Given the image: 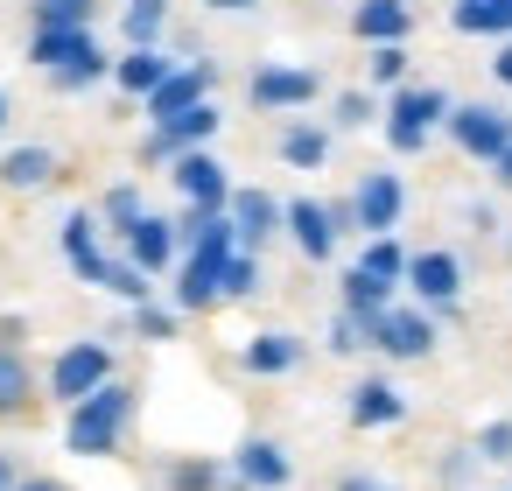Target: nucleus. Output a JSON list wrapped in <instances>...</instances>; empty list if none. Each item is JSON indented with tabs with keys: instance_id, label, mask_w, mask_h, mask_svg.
<instances>
[{
	"instance_id": "obj_1",
	"label": "nucleus",
	"mask_w": 512,
	"mask_h": 491,
	"mask_svg": "<svg viewBox=\"0 0 512 491\" xmlns=\"http://www.w3.org/2000/svg\"><path fill=\"white\" fill-rule=\"evenodd\" d=\"M134 414H141V386H134V379H106L92 400H78V407L64 414V449H71V456H92V463H99V456H120Z\"/></svg>"
},
{
	"instance_id": "obj_2",
	"label": "nucleus",
	"mask_w": 512,
	"mask_h": 491,
	"mask_svg": "<svg viewBox=\"0 0 512 491\" xmlns=\"http://www.w3.org/2000/svg\"><path fill=\"white\" fill-rule=\"evenodd\" d=\"M449 92L442 85H400L386 106H379V134H386V148L393 155H421L435 134H442V120H449Z\"/></svg>"
},
{
	"instance_id": "obj_3",
	"label": "nucleus",
	"mask_w": 512,
	"mask_h": 491,
	"mask_svg": "<svg viewBox=\"0 0 512 491\" xmlns=\"http://www.w3.org/2000/svg\"><path fill=\"white\" fill-rule=\"evenodd\" d=\"M106 379H120L113 344H106V337H71V344L50 358V372H43V400H57V407L71 414V407H78V400H92Z\"/></svg>"
},
{
	"instance_id": "obj_4",
	"label": "nucleus",
	"mask_w": 512,
	"mask_h": 491,
	"mask_svg": "<svg viewBox=\"0 0 512 491\" xmlns=\"http://www.w3.org/2000/svg\"><path fill=\"white\" fill-rule=\"evenodd\" d=\"M463 281H470L463 253L421 246V253H407V281L400 288H414V309H428V316H463Z\"/></svg>"
},
{
	"instance_id": "obj_5",
	"label": "nucleus",
	"mask_w": 512,
	"mask_h": 491,
	"mask_svg": "<svg viewBox=\"0 0 512 491\" xmlns=\"http://www.w3.org/2000/svg\"><path fill=\"white\" fill-rule=\"evenodd\" d=\"M442 134L456 141V155H470V162L491 169V162L512 148V113H505L498 99H456L449 120H442Z\"/></svg>"
},
{
	"instance_id": "obj_6",
	"label": "nucleus",
	"mask_w": 512,
	"mask_h": 491,
	"mask_svg": "<svg viewBox=\"0 0 512 491\" xmlns=\"http://www.w3.org/2000/svg\"><path fill=\"white\" fill-rule=\"evenodd\" d=\"M351 225H358V239H393L407 225V176L400 169H365L351 183Z\"/></svg>"
},
{
	"instance_id": "obj_7",
	"label": "nucleus",
	"mask_w": 512,
	"mask_h": 491,
	"mask_svg": "<svg viewBox=\"0 0 512 491\" xmlns=\"http://www.w3.org/2000/svg\"><path fill=\"white\" fill-rule=\"evenodd\" d=\"M316 99H323V78L309 64H253V78H246V106L253 113H288L295 120Z\"/></svg>"
},
{
	"instance_id": "obj_8",
	"label": "nucleus",
	"mask_w": 512,
	"mask_h": 491,
	"mask_svg": "<svg viewBox=\"0 0 512 491\" xmlns=\"http://www.w3.org/2000/svg\"><path fill=\"white\" fill-rule=\"evenodd\" d=\"M435 344H442L435 337V316L428 309H400V302L365 330V351H379L386 365H421V358H435Z\"/></svg>"
},
{
	"instance_id": "obj_9",
	"label": "nucleus",
	"mask_w": 512,
	"mask_h": 491,
	"mask_svg": "<svg viewBox=\"0 0 512 491\" xmlns=\"http://www.w3.org/2000/svg\"><path fill=\"white\" fill-rule=\"evenodd\" d=\"M218 127H225V113H218V99H204V106H190V113L162 120V127L141 141V162H148V169H169L176 155H190V148H211V141H218Z\"/></svg>"
},
{
	"instance_id": "obj_10",
	"label": "nucleus",
	"mask_w": 512,
	"mask_h": 491,
	"mask_svg": "<svg viewBox=\"0 0 512 491\" xmlns=\"http://www.w3.org/2000/svg\"><path fill=\"white\" fill-rule=\"evenodd\" d=\"M211 92H218V64H211V57L197 50L190 64H176V71H169V78H162V85H155V92L141 99V113H148V127H162V120H176V113L204 106Z\"/></svg>"
},
{
	"instance_id": "obj_11",
	"label": "nucleus",
	"mask_w": 512,
	"mask_h": 491,
	"mask_svg": "<svg viewBox=\"0 0 512 491\" xmlns=\"http://www.w3.org/2000/svg\"><path fill=\"white\" fill-rule=\"evenodd\" d=\"M169 183H176L183 211H225V204H232V169H225L211 148L176 155V162H169Z\"/></svg>"
},
{
	"instance_id": "obj_12",
	"label": "nucleus",
	"mask_w": 512,
	"mask_h": 491,
	"mask_svg": "<svg viewBox=\"0 0 512 491\" xmlns=\"http://www.w3.org/2000/svg\"><path fill=\"white\" fill-rule=\"evenodd\" d=\"M225 225H232V246H239V253H260V246L281 239V197L260 190V183H232Z\"/></svg>"
},
{
	"instance_id": "obj_13",
	"label": "nucleus",
	"mask_w": 512,
	"mask_h": 491,
	"mask_svg": "<svg viewBox=\"0 0 512 491\" xmlns=\"http://www.w3.org/2000/svg\"><path fill=\"white\" fill-rule=\"evenodd\" d=\"M57 253H64V267L85 281V288H99L106 281V225H99V211H64L57 218Z\"/></svg>"
},
{
	"instance_id": "obj_14",
	"label": "nucleus",
	"mask_w": 512,
	"mask_h": 491,
	"mask_svg": "<svg viewBox=\"0 0 512 491\" xmlns=\"http://www.w3.org/2000/svg\"><path fill=\"white\" fill-rule=\"evenodd\" d=\"M281 232L295 239V253H302L309 267H330L337 246H344L337 225H330V204H323V197H288V204H281Z\"/></svg>"
},
{
	"instance_id": "obj_15",
	"label": "nucleus",
	"mask_w": 512,
	"mask_h": 491,
	"mask_svg": "<svg viewBox=\"0 0 512 491\" xmlns=\"http://www.w3.org/2000/svg\"><path fill=\"white\" fill-rule=\"evenodd\" d=\"M120 260H134L148 281H162V274L183 260V246H176V218H162V211H141V218L120 232Z\"/></svg>"
},
{
	"instance_id": "obj_16",
	"label": "nucleus",
	"mask_w": 512,
	"mask_h": 491,
	"mask_svg": "<svg viewBox=\"0 0 512 491\" xmlns=\"http://www.w3.org/2000/svg\"><path fill=\"white\" fill-rule=\"evenodd\" d=\"M232 484H246V491H288L295 484V456L274 442V435H246L239 449H232V470H225Z\"/></svg>"
},
{
	"instance_id": "obj_17",
	"label": "nucleus",
	"mask_w": 512,
	"mask_h": 491,
	"mask_svg": "<svg viewBox=\"0 0 512 491\" xmlns=\"http://www.w3.org/2000/svg\"><path fill=\"white\" fill-rule=\"evenodd\" d=\"M302 358H309L302 330H253L239 344V372H253V379H288V372H302Z\"/></svg>"
},
{
	"instance_id": "obj_18",
	"label": "nucleus",
	"mask_w": 512,
	"mask_h": 491,
	"mask_svg": "<svg viewBox=\"0 0 512 491\" xmlns=\"http://www.w3.org/2000/svg\"><path fill=\"white\" fill-rule=\"evenodd\" d=\"M57 176H64V155L43 148V141H22V148L0 155V190H8V197H43Z\"/></svg>"
},
{
	"instance_id": "obj_19",
	"label": "nucleus",
	"mask_w": 512,
	"mask_h": 491,
	"mask_svg": "<svg viewBox=\"0 0 512 491\" xmlns=\"http://www.w3.org/2000/svg\"><path fill=\"white\" fill-rule=\"evenodd\" d=\"M351 36L365 50H393L414 36V0H358L351 8Z\"/></svg>"
},
{
	"instance_id": "obj_20",
	"label": "nucleus",
	"mask_w": 512,
	"mask_h": 491,
	"mask_svg": "<svg viewBox=\"0 0 512 491\" xmlns=\"http://www.w3.org/2000/svg\"><path fill=\"white\" fill-rule=\"evenodd\" d=\"M344 414H351V428H400V421H407V393H400L386 372H365V379L351 386Z\"/></svg>"
},
{
	"instance_id": "obj_21",
	"label": "nucleus",
	"mask_w": 512,
	"mask_h": 491,
	"mask_svg": "<svg viewBox=\"0 0 512 491\" xmlns=\"http://www.w3.org/2000/svg\"><path fill=\"white\" fill-rule=\"evenodd\" d=\"M85 57H99V36H92V29H29V64H36L43 78L85 64Z\"/></svg>"
},
{
	"instance_id": "obj_22",
	"label": "nucleus",
	"mask_w": 512,
	"mask_h": 491,
	"mask_svg": "<svg viewBox=\"0 0 512 491\" xmlns=\"http://www.w3.org/2000/svg\"><path fill=\"white\" fill-rule=\"evenodd\" d=\"M274 155H281V169H295V176H316V169H330V127L323 120H288L281 127V141H274Z\"/></svg>"
},
{
	"instance_id": "obj_23",
	"label": "nucleus",
	"mask_w": 512,
	"mask_h": 491,
	"mask_svg": "<svg viewBox=\"0 0 512 491\" xmlns=\"http://www.w3.org/2000/svg\"><path fill=\"white\" fill-rule=\"evenodd\" d=\"M36 365H29V351H8L0 344V421H29L36 414Z\"/></svg>"
},
{
	"instance_id": "obj_24",
	"label": "nucleus",
	"mask_w": 512,
	"mask_h": 491,
	"mask_svg": "<svg viewBox=\"0 0 512 491\" xmlns=\"http://www.w3.org/2000/svg\"><path fill=\"white\" fill-rule=\"evenodd\" d=\"M393 295H400V288H386V281H372V274H358V267H344V281H337V309H344L358 330H372V323L393 309Z\"/></svg>"
},
{
	"instance_id": "obj_25",
	"label": "nucleus",
	"mask_w": 512,
	"mask_h": 491,
	"mask_svg": "<svg viewBox=\"0 0 512 491\" xmlns=\"http://www.w3.org/2000/svg\"><path fill=\"white\" fill-rule=\"evenodd\" d=\"M449 29L484 36V43H512V0H449Z\"/></svg>"
},
{
	"instance_id": "obj_26",
	"label": "nucleus",
	"mask_w": 512,
	"mask_h": 491,
	"mask_svg": "<svg viewBox=\"0 0 512 491\" xmlns=\"http://www.w3.org/2000/svg\"><path fill=\"white\" fill-rule=\"evenodd\" d=\"M169 71H176L169 50H127V57H113V85H120V99H148Z\"/></svg>"
},
{
	"instance_id": "obj_27",
	"label": "nucleus",
	"mask_w": 512,
	"mask_h": 491,
	"mask_svg": "<svg viewBox=\"0 0 512 491\" xmlns=\"http://www.w3.org/2000/svg\"><path fill=\"white\" fill-rule=\"evenodd\" d=\"M162 29H169V0H127L120 8V43L127 50H162Z\"/></svg>"
},
{
	"instance_id": "obj_28",
	"label": "nucleus",
	"mask_w": 512,
	"mask_h": 491,
	"mask_svg": "<svg viewBox=\"0 0 512 491\" xmlns=\"http://www.w3.org/2000/svg\"><path fill=\"white\" fill-rule=\"evenodd\" d=\"M351 267L372 274V281H386V288H400V281H407V246H400V232H393V239H365V253H358Z\"/></svg>"
},
{
	"instance_id": "obj_29",
	"label": "nucleus",
	"mask_w": 512,
	"mask_h": 491,
	"mask_svg": "<svg viewBox=\"0 0 512 491\" xmlns=\"http://www.w3.org/2000/svg\"><path fill=\"white\" fill-rule=\"evenodd\" d=\"M162 491H225V463L218 456H176L162 470Z\"/></svg>"
},
{
	"instance_id": "obj_30",
	"label": "nucleus",
	"mask_w": 512,
	"mask_h": 491,
	"mask_svg": "<svg viewBox=\"0 0 512 491\" xmlns=\"http://www.w3.org/2000/svg\"><path fill=\"white\" fill-rule=\"evenodd\" d=\"M99 0H29V29H92Z\"/></svg>"
},
{
	"instance_id": "obj_31",
	"label": "nucleus",
	"mask_w": 512,
	"mask_h": 491,
	"mask_svg": "<svg viewBox=\"0 0 512 491\" xmlns=\"http://www.w3.org/2000/svg\"><path fill=\"white\" fill-rule=\"evenodd\" d=\"M267 288V274H260V253H232L225 267H218V302H253Z\"/></svg>"
},
{
	"instance_id": "obj_32",
	"label": "nucleus",
	"mask_w": 512,
	"mask_h": 491,
	"mask_svg": "<svg viewBox=\"0 0 512 491\" xmlns=\"http://www.w3.org/2000/svg\"><path fill=\"white\" fill-rule=\"evenodd\" d=\"M99 288H106V295H120L127 309H141V302H155V281H148V274H141L134 260H120V253L106 260V281H99Z\"/></svg>"
},
{
	"instance_id": "obj_33",
	"label": "nucleus",
	"mask_w": 512,
	"mask_h": 491,
	"mask_svg": "<svg viewBox=\"0 0 512 491\" xmlns=\"http://www.w3.org/2000/svg\"><path fill=\"white\" fill-rule=\"evenodd\" d=\"M127 330H134L141 344H176V330H183V316H176L169 302H141V309H127Z\"/></svg>"
},
{
	"instance_id": "obj_34",
	"label": "nucleus",
	"mask_w": 512,
	"mask_h": 491,
	"mask_svg": "<svg viewBox=\"0 0 512 491\" xmlns=\"http://www.w3.org/2000/svg\"><path fill=\"white\" fill-rule=\"evenodd\" d=\"M407 64H414V57H407V43L372 50V57H365V92H400V85H407Z\"/></svg>"
},
{
	"instance_id": "obj_35",
	"label": "nucleus",
	"mask_w": 512,
	"mask_h": 491,
	"mask_svg": "<svg viewBox=\"0 0 512 491\" xmlns=\"http://www.w3.org/2000/svg\"><path fill=\"white\" fill-rule=\"evenodd\" d=\"M141 211H148V197H141V183H113V190L99 197V225H106V232H127V225H134Z\"/></svg>"
},
{
	"instance_id": "obj_36",
	"label": "nucleus",
	"mask_w": 512,
	"mask_h": 491,
	"mask_svg": "<svg viewBox=\"0 0 512 491\" xmlns=\"http://www.w3.org/2000/svg\"><path fill=\"white\" fill-rule=\"evenodd\" d=\"M379 120V99L372 92H337L330 99V134H358V127H372Z\"/></svg>"
},
{
	"instance_id": "obj_37",
	"label": "nucleus",
	"mask_w": 512,
	"mask_h": 491,
	"mask_svg": "<svg viewBox=\"0 0 512 491\" xmlns=\"http://www.w3.org/2000/svg\"><path fill=\"white\" fill-rule=\"evenodd\" d=\"M106 78H113V57L99 50V57L71 64V71H50V92H64V99H71V92H92V85H106Z\"/></svg>"
},
{
	"instance_id": "obj_38",
	"label": "nucleus",
	"mask_w": 512,
	"mask_h": 491,
	"mask_svg": "<svg viewBox=\"0 0 512 491\" xmlns=\"http://www.w3.org/2000/svg\"><path fill=\"white\" fill-rule=\"evenodd\" d=\"M323 351H330V358H358V351H365V330H358V323L337 309V316L323 323Z\"/></svg>"
},
{
	"instance_id": "obj_39",
	"label": "nucleus",
	"mask_w": 512,
	"mask_h": 491,
	"mask_svg": "<svg viewBox=\"0 0 512 491\" xmlns=\"http://www.w3.org/2000/svg\"><path fill=\"white\" fill-rule=\"evenodd\" d=\"M470 449H477V463H512V421H484L470 435Z\"/></svg>"
},
{
	"instance_id": "obj_40",
	"label": "nucleus",
	"mask_w": 512,
	"mask_h": 491,
	"mask_svg": "<svg viewBox=\"0 0 512 491\" xmlns=\"http://www.w3.org/2000/svg\"><path fill=\"white\" fill-rule=\"evenodd\" d=\"M463 225H470L477 239H498V232H505V218H498L491 197H470V204H463Z\"/></svg>"
},
{
	"instance_id": "obj_41",
	"label": "nucleus",
	"mask_w": 512,
	"mask_h": 491,
	"mask_svg": "<svg viewBox=\"0 0 512 491\" xmlns=\"http://www.w3.org/2000/svg\"><path fill=\"white\" fill-rule=\"evenodd\" d=\"M470 470H477V449H470V442H456V449L442 456V484L456 491V484H470Z\"/></svg>"
},
{
	"instance_id": "obj_42",
	"label": "nucleus",
	"mask_w": 512,
	"mask_h": 491,
	"mask_svg": "<svg viewBox=\"0 0 512 491\" xmlns=\"http://www.w3.org/2000/svg\"><path fill=\"white\" fill-rule=\"evenodd\" d=\"M0 344H8V351H29V316H0Z\"/></svg>"
},
{
	"instance_id": "obj_43",
	"label": "nucleus",
	"mask_w": 512,
	"mask_h": 491,
	"mask_svg": "<svg viewBox=\"0 0 512 491\" xmlns=\"http://www.w3.org/2000/svg\"><path fill=\"white\" fill-rule=\"evenodd\" d=\"M337 491H386V484H379L372 470H344V477H337Z\"/></svg>"
},
{
	"instance_id": "obj_44",
	"label": "nucleus",
	"mask_w": 512,
	"mask_h": 491,
	"mask_svg": "<svg viewBox=\"0 0 512 491\" xmlns=\"http://www.w3.org/2000/svg\"><path fill=\"white\" fill-rule=\"evenodd\" d=\"M491 78H498V92H512V43H498V57H491Z\"/></svg>"
},
{
	"instance_id": "obj_45",
	"label": "nucleus",
	"mask_w": 512,
	"mask_h": 491,
	"mask_svg": "<svg viewBox=\"0 0 512 491\" xmlns=\"http://www.w3.org/2000/svg\"><path fill=\"white\" fill-rule=\"evenodd\" d=\"M15 491H71V484H64V477H43V470H22Z\"/></svg>"
},
{
	"instance_id": "obj_46",
	"label": "nucleus",
	"mask_w": 512,
	"mask_h": 491,
	"mask_svg": "<svg viewBox=\"0 0 512 491\" xmlns=\"http://www.w3.org/2000/svg\"><path fill=\"white\" fill-rule=\"evenodd\" d=\"M22 484V463H15V449H0V491H15Z\"/></svg>"
},
{
	"instance_id": "obj_47",
	"label": "nucleus",
	"mask_w": 512,
	"mask_h": 491,
	"mask_svg": "<svg viewBox=\"0 0 512 491\" xmlns=\"http://www.w3.org/2000/svg\"><path fill=\"white\" fill-rule=\"evenodd\" d=\"M204 8H211V15H253L260 0H204Z\"/></svg>"
},
{
	"instance_id": "obj_48",
	"label": "nucleus",
	"mask_w": 512,
	"mask_h": 491,
	"mask_svg": "<svg viewBox=\"0 0 512 491\" xmlns=\"http://www.w3.org/2000/svg\"><path fill=\"white\" fill-rule=\"evenodd\" d=\"M491 183H498V190H512V148H505V155L491 162Z\"/></svg>"
},
{
	"instance_id": "obj_49",
	"label": "nucleus",
	"mask_w": 512,
	"mask_h": 491,
	"mask_svg": "<svg viewBox=\"0 0 512 491\" xmlns=\"http://www.w3.org/2000/svg\"><path fill=\"white\" fill-rule=\"evenodd\" d=\"M8 120H15V99H8V85H0V134H8Z\"/></svg>"
},
{
	"instance_id": "obj_50",
	"label": "nucleus",
	"mask_w": 512,
	"mask_h": 491,
	"mask_svg": "<svg viewBox=\"0 0 512 491\" xmlns=\"http://www.w3.org/2000/svg\"><path fill=\"white\" fill-rule=\"evenodd\" d=\"M505 260H512V232H505Z\"/></svg>"
},
{
	"instance_id": "obj_51",
	"label": "nucleus",
	"mask_w": 512,
	"mask_h": 491,
	"mask_svg": "<svg viewBox=\"0 0 512 491\" xmlns=\"http://www.w3.org/2000/svg\"><path fill=\"white\" fill-rule=\"evenodd\" d=\"M386 491H393V484H386Z\"/></svg>"
}]
</instances>
